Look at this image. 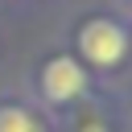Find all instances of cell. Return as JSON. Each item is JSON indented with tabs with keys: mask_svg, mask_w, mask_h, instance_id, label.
<instances>
[{
	"mask_svg": "<svg viewBox=\"0 0 132 132\" xmlns=\"http://www.w3.org/2000/svg\"><path fill=\"white\" fill-rule=\"evenodd\" d=\"M78 50H82V58L95 62V66H116V62L128 54V33H124L116 21L95 16V21H87L82 33H78Z\"/></svg>",
	"mask_w": 132,
	"mask_h": 132,
	"instance_id": "cell-1",
	"label": "cell"
},
{
	"mask_svg": "<svg viewBox=\"0 0 132 132\" xmlns=\"http://www.w3.org/2000/svg\"><path fill=\"white\" fill-rule=\"evenodd\" d=\"M82 87H87V74H82V66L74 62V58H50L45 62V70H41V91H45V99L50 103H70V99H78L82 95Z\"/></svg>",
	"mask_w": 132,
	"mask_h": 132,
	"instance_id": "cell-2",
	"label": "cell"
},
{
	"mask_svg": "<svg viewBox=\"0 0 132 132\" xmlns=\"http://www.w3.org/2000/svg\"><path fill=\"white\" fill-rule=\"evenodd\" d=\"M0 132H45V128L25 107H0Z\"/></svg>",
	"mask_w": 132,
	"mask_h": 132,
	"instance_id": "cell-3",
	"label": "cell"
},
{
	"mask_svg": "<svg viewBox=\"0 0 132 132\" xmlns=\"http://www.w3.org/2000/svg\"><path fill=\"white\" fill-rule=\"evenodd\" d=\"M78 132H107V124H99V120H87V124H82Z\"/></svg>",
	"mask_w": 132,
	"mask_h": 132,
	"instance_id": "cell-4",
	"label": "cell"
}]
</instances>
